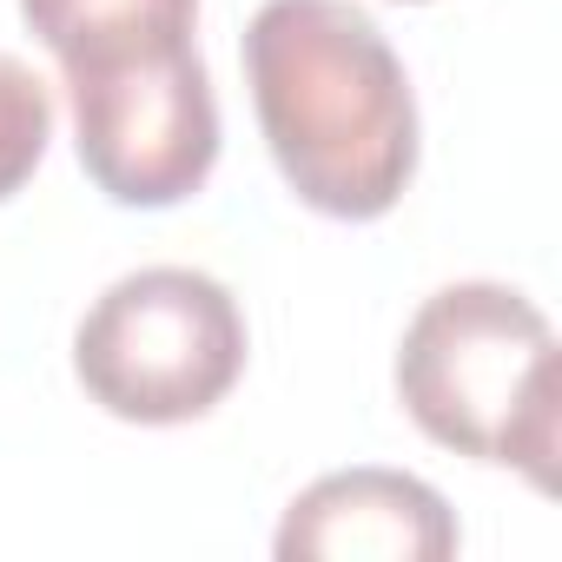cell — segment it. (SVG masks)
I'll return each mask as SVG.
<instances>
[{"mask_svg":"<svg viewBox=\"0 0 562 562\" xmlns=\"http://www.w3.org/2000/svg\"><path fill=\"white\" fill-rule=\"evenodd\" d=\"M258 133L325 218H384L417 172V100L384 27L351 0H265L245 27Z\"/></svg>","mask_w":562,"mask_h":562,"instance_id":"obj_1","label":"cell"},{"mask_svg":"<svg viewBox=\"0 0 562 562\" xmlns=\"http://www.w3.org/2000/svg\"><path fill=\"white\" fill-rule=\"evenodd\" d=\"M397 397L430 443L555 490L562 364L549 318L516 285L463 278L430 292L397 345Z\"/></svg>","mask_w":562,"mask_h":562,"instance_id":"obj_2","label":"cell"},{"mask_svg":"<svg viewBox=\"0 0 562 562\" xmlns=\"http://www.w3.org/2000/svg\"><path fill=\"white\" fill-rule=\"evenodd\" d=\"M87 397L126 424H192L245 371V318L218 278L192 265L126 271L74 331Z\"/></svg>","mask_w":562,"mask_h":562,"instance_id":"obj_3","label":"cell"},{"mask_svg":"<svg viewBox=\"0 0 562 562\" xmlns=\"http://www.w3.org/2000/svg\"><path fill=\"white\" fill-rule=\"evenodd\" d=\"M80 166L113 205H179L218 159V100L199 47H159L139 60L67 74Z\"/></svg>","mask_w":562,"mask_h":562,"instance_id":"obj_4","label":"cell"},{"mask_svg":"<svg viewBox=\"0 0 562 562\" xmlns=\"http://www.w3.org/2000/svg\"><path fill=\"white\" fill-rule=\"evenodd\" d=\"M285 562H443L457 555L450 503L404 470H331L278 522Z\"/></svg>","mask_w":562,"mask_h":562,"instance_id":"obj_5","label":"cell"},{"mask_svg":"<svg viewBox=\"0 0 562 562\" xmlns=\"http://www.w3.org/2000/svg\"><path fill=\"white\" fill-rule=\"evenodd\" d=\"M21 21L54 47L67 74L186 47L199 27V0H21Z\"/></svg>","mask_w":562,"mask_h":562,"instance_id":"obj_6","label":"cell"},{"mask_svg":"<svg viewBox=\"0 0 562 562\" xmlns=\"http://www.w3.org/2000/svg\"><path fill=\"white\" fill-rule=\"evenodd\" d=\"M54 139V100L41 87V74L14 54H0V199H14L34 166L47 159Z\"/></svg>","mask_w":562,"mask_h":562,"instance_id":"obj_7","label":"cell"}]
</instances>
